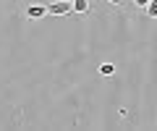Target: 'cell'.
<instances>
[{
    "instance_id": "1",
    "label": "cell",
    "mask_w": 157,
    "mask_h": 131,
    "mask_svg": "<svg viewBox=\"0 0 157 131\" xmlns=\"http://www.w3.org/2000/svg\"><path fill=\"white\" fill-rule=\"evenodd\" d=\"M47 13H52V16H68V13H71V3H66V0H55L52 6H47Z\"/></svg>"
},
{
    "instance_id": "2",
    "label": "cell",
    "mask_w": 157,
    "mask_h": 131,
    "mask_svg": "<svg viewBox=\"0 0 157 131\" xmlns=\"http://www.w3.org/2000/svg\"><path fill=\"white\" fill-rule=\"evenodd\" d=\"M26 16L32 18V21H37V18L47 16V6H29L26 8Z\"/></svg>"
},
{
    "instance_id": "3",
    "label": "cell",
    "mask_w": 157,
    "mask_h": 131,
    "mask_svg": "<svg viewBox=\"0 0 157 131\" xmlns=\"http://www.w3.org/2000/svg\"><path fill=\"white\" fill-rule=\"evenodd\" d=\"M71 11L73 13H86V11H89V0H73V3H71Z\"/></svg>"
},
{
    "instance_id": "4",
    "label": "cell",
    "mask_w": 157,
    "mask_h": 131,
    "mask_svg": "<svg viewBox=\"0 0 157 131\" xmlns=\"http://www.w3.org/2000/svg\"><path fill=\"white\" fill-rule=\"evenodd\" d=\"M144 11H147V16H149V18H157V0H149Z\"/></svg>"
},
{
    "instance_id": "5",
    "label": "cell",
    "mask_w": 157,
    "mask_h": 131,
    "mask_svg": "<svg viewBox=\"0 0 157 131\" xmlns=\"http://www.w3.org/2000/svg\"><path fill=\"white\" fill-rule=\"evenodd\" d=\"M100 74H102V76H110V74H113V66H110V63H105V66H100Z\"/></svg>"
},
{
    "instance_id": "6",
    "label": "cell",
    "mask_w": 157,
    "mask_h": 131,
    "mask_svg": "<svg viewBox=\"0 0 157 131\" xmlns=\"http://www.w3.org/2000/svg\"><path fill=\"white\" fill-rule=\"evenodd\" d=\"M147 3H149V0H134V6H136V8H141V11L147 8Z\"/></svg>"
},
{
    "instance_id": "7",
    "label": "cell",
    "mask_w": 157,
    "mask_h": 131,
    "mask_svg": "<svg viewBox=\"0 0 157 131\" xmlns=\"http://www.w3.org/2000/svg\"><path fill=\"white\" fill-rule=\"evenodd\" d=\"M107 3H113V6H121V3H123V0H107Z\"/></svg>"
},
{
    "instance_id": "8",
    "label": "cell",
    "mask_w": 157,
    "mask_h": 131,
    "mask_svg": "<svg viewBox=\"0 0 157 131\" xmlns=\"http://www.w3.org/2000/svg\"><path fill=\"white\" fill-rule=\"evenodd\" d=\"M66 3H73V0H66Z\"/></svg>"
}]
</instances>
